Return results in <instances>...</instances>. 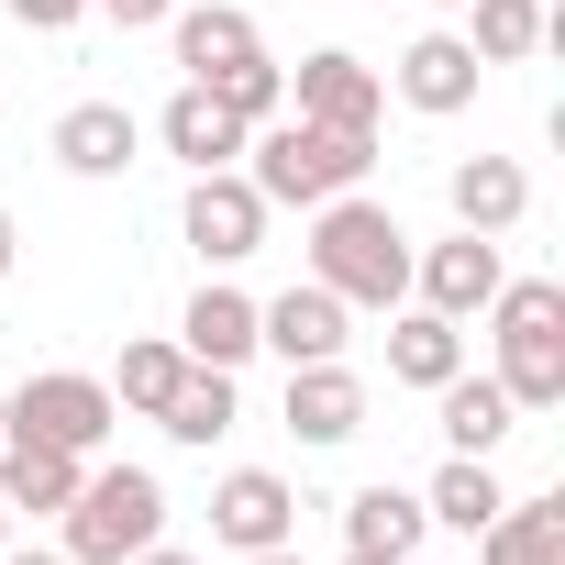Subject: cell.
Segmentation results:
<instances>
[{
  "label": "cell",
  "instance_id": "18",
  "mask_svg": "<svg viewBox=\"0 0 565 565\" xmlns=\"http://www.w3.org/2000/svg\"><path fill=\"white\" fill-rule=\"evenodd\" d=\"M422 532H433V510H422L411 488H388V477L344 499V543H355V554H399V565H411V554H422Z\"/></svg>",
  "mask_w": 565,
  "mask_h": 565
},
{
  "label": "cell",
  "instance_id": "7",
  "mask_svg": "<svg viewBox=\"0 0 565 565\" xmlns=\"http://www.w3.org/2000/svg\"><path fill=\"white\" fill-rule=\"evenodd\" d=\"M178 233L200 244V266H244V255L266 244V200H255V178H244V167H211V178H189V211H178Z\"/></svg>",
  "mask_w": 565,
  "mask_h": 565
},
{
  "label": "cell",
  "instance_id": "6",
  "mask_svg": "<svg viewBox=\"0 0 565 565\" xmlns=\"http://www.w3.org/2000/svg\"><path fill=\"white\" fill-rule=\"evenodd\" d=\"M289 111H300V122H333V134H377V122H388V78H377L366 56L322 45V56L289 67Z\"/></svg>",
  "mask_w": 565,
  "mask_h": 565
},
{
  "label": "cell",
  "instance_id": "20",
  "mask_svg": "<svg viewBox=\"0 0 565 565\" xmlns=\"http://www.w3.org/2000/svg\"><path fill=\"white\" fill-rule=\"evenodd\" d=\"M167 34H178V67H189V78H211V67L255 56V12H233V0H178Z\"/></svg>",
  "mask_w": 565,
  "mask_h": 565
},
{
  "label": "cell",
  "instance_id": "24",
  "mask_svg": "<svg viewBox=\"0 0 565 565\" xmlns=\"http://www.w3.org/2000/svg\"><path fill=\"white\" fill-rule=\"evenodd\" d=\"M156 422H167V444H222L233 433V366H189Z\"/></svg>",
  "mask_w": 565,
  "mask_h": 565
},
{
  "label": "cell",
  "instance_id": "35",
  "mask_svg": "<svg viewBox=\"0 0 565 565\" xmlns=\"http://www.w3.org/2000/svg\"><path fill=\"white\" fill-rule=\"evenodd\" d=\"M344 565H399V554H355V543H344Z\"/></svg>",
  "mask_w": 565,
  "mask_h": 565
},
{
  "label": "cell",
  "instance_id": "29",
  "mask_svg": "<svg viewBox=\"0 0 565 565\" xmlns=\"http://www.w3.org/2000/svg\"><path fill=\"white\" fill-rule=\"evenodd\" d=\"M89 12H111L122 34H145V23H167V12H178V0H89Z\"/></svg>",
  "mask_w": 565,
  "mask_h": 565
},
{
  "label": "cell",
  "instance_id": "28",
  "mask_svg": "<svg viewBox=\"0 0 565 565\" xmlns=\"http://www.w3.org/2000/svg\"><path fill=\"white\" fill-rule=\"evenodd\" d=\"M0 12H12V23H23V34H67V23H78V12H89V0H0Z\"/></svg>",
  "mask_w": 565,
  "mask_h": 565
},
{
  "label": "cell",
  "instance_id": "21",
  "mask_svg": "<svg viewBox=\"0 0 565 565\" xmlns=\"http://www.w3.org/2000/svg\"><path fill=\"white\" fill-rule=\"evenodd\" d=\"M466 366V322H444V311H399L388 322V377L399 388H444Z\"/></svg>",
  "mask_w": 565,
  "mask_h": 565
},
{
  "label": "cell",
  "instance_id": "14",
  "mask_svg": "<svg viewBox=\"0 0 565 565\" xmlns=\"http://www.w3.org/2000/svg\"><path fill=\"white\" fill-rule=\"evenodd\" d=\"M178 355L189 366H244L255 355V300L233 289V277H200V300L178 311Z\"/></svg>",
  "mask_w": 565,
  "mask_h": 565
},
{
  "label": "cell",
  "instance_id": "22",
  "mask_svg": "<svg viewBox=\"0 0 565 565\" xmlns=\"http://www.w3.org/2000/svg\"><path fill=\"white\" fill-rule=\"evenodd\" d=\"M499 499H510V488H499V466H488V455H444V477L422 488V510H433L444 532H466V543L499 521Z\"/></svg>",
  "mask_w": 565,
  "mask_h": 565
},
{
  "label": "cell",
  "instance_id": "13",
  "mask_svg": "<svg viewBox=\"0 0 565 565\" xmlns=\"http://www.w3.org/2000/svg\"><path fill=\"white\" fill-rule=\"evenodd\" d=\"M388 78H399V100H411V111L455 122V111L477 100V78H488V67H477V45H466V34H422V45H411Z\"/></svg>",
  "mask_w": 565,
  "mask_h": 565
},
{
  "label": "cell",
  "instance_id": "1",
  "mask_svg": "<svg viewBox=\"0 0 565 565\" xmlns=\"http://www.w3.org/2000/svg\"><path fill=\"white\" fill-rule=\"evenodd\" d=\"M311 277L344 300V311H399L411 300V233L388 200H322L311 211Z\"/></svg>",
  "mask_w": 565,
  "mask_h": 565
},
{
  "label": "cell",
  "instance_id": "26",
  "mask_svg": "<svg viewBox=\"0 0 565 565\" xmlns=\"http://www.w3.org/2000/svg\"><path fill=\"white\" fill-rule=\"evenodd\" d=\"M466 23H477V34H466L477 67H521V56L554 34V23H543V0H466Z\"/></svg>",
  "mask_w": 565,
  "mask_h": 565
},
{
  "label": "cell",
  "instance_id": "15",
  "mask_svg": "<svg viewBox=\"0 0 565 565\" xmlns=\"http://www.w3.org/2000/svg\"><path fill=\"white\" fill-rule=\"evenodd\" d=\"M134 145H145V122H134L122 100H78V111L56 122V167H67V178H122Z\"/></svg>",
  "mask_w": 565,
  "mask_h": 565
},
{
  "label": "cell",
  "instance_id": "19",
  "mask_svg": "<svg viewBox=\"0 0 565 565\" xmlns=\"http://www.w3.org/2000/svg\"><path fill=\"white\" fill-rule=\"evenodd\" d=\"M477 565H565V499H499L477 532Z\"/></svg>",
  "mask_w": 565,
  "mask_h": 565
},
{
  "label": "cell",
  "instance_id": "16",
  "mask_svg": "<svg viewBox=\"0 0 565 565\" xmlns=\"http://www.w3.org/2000/svg\"><path fill=\"white\" fill-rule=\"evenodd\" d=\"M444 200H455V233H510V222L532 211V178H521L510 156H455Z\"/></svg>",
  "mask_w": 565,
  "mask_h": 565
},
{
  "label": "cell",
  "instance_id": "12",
  "mask_svg": "<svg viewBox=\"0 0 565 565\" xmlns=\"http://www.w3.org/2000/svg\"><path fill=\"white\" fill-rule=\"evenodd\" d=\"M244 134H255V122H233V111H222L200 78H189V89L156 111V145H167L189 178H211V167H244Z\"/></svg>",
  "mask_w": 565,
  "mask_h": 565
},
{
  "label": "cell",
  "instance_id": "17",
  "mask_svg": "<svg viewBox=\"0 0 565 565\" xmlns=\"http://www.w3.org/2000/svg\"><path fill=\"white\" fill-rule=\"evenodd\" d=\"M433 411H444V444H455V455H499V444L521 433L510 388H499V377H477V366H455V377L433 388Z\"/></svg>",
  "mask_w": 565,
  "mask_h": 565
},
{
  "label": "cell",
  "instance_id": "4",
  "mask_svg": "<svg viewBox=\"0 0 565 565\" xmlns=\"http://www.w3.org/2000/svg\"><path fill=\"white\" fill-rule=\"evenodd\" d=\"M499 388L510 411H565V289L554 277H499Z\"/></svg>",
  "mask_w": 565,
  "mask_h": 565
},
{
  "label": "cell",
  "instance_id": "30",
  "mask_svg": "<svg viewBox=\"0 0 565 565\" xmlns=\"http://www.w3.org/2000/svg\"><path fill=\"white\" fill-rule=\"evenodd\" d=\"M233 565H311L300 543H266V554H233Z\"/></svg>",
  "mask_w": 565,
  "mask_h": 565
},
{
  "label": "cell",
  "instance_id": "3",
  "mask_svg": "<svg viewBox=\"0 0 565 565\" xmlns=\"http://www.w3.org/2000/svg\"><path fill=\"white\" fill-rule=\"evenodd\" d=\"M56 521H67V543H56L67 565H134L145 543H167V488H156V466H89Z\"/></svg>",
  "mask_w": 565,
  "mask_h": 565
},
{
  "label": "cell",
  "instance_id": "10",
  "mask_svg": "<svg viewBox=\"0 0 565 565\" xmlns=\"http://www.w3.org/2000/svg\"><path fill=\"white\" fill-rule=\"evenodd\" d=\"M344 300L322 289V277H300V289H277V300H255V344L266 355H289V366H322V355H344Z\"/></svg>",
  "mask_w": 565,
  "mask_h": 565
},
{
  "label": "cell",
  "instance_id": "34",
  "mask_svg": "<svg viewBox=\"0 0 565 565\" xmlns=\"http://www.w3.org/2000/svg\"><path fill=\"white\" fill-rule=\"evenodd\" d=\"M0 565H67V554H12V543H0Z\"/></svg>",
  "mask_w": 565,
  "mask_h": 565
},
{
  "label": "cell",
  "instance_id": "31",
  "mask_svg": "<svg viewBox=\"0 0 565 565\" xmlns=\"http://www.w3.org/2000/svg\"><path fill=\"white\" fill-rule=\"evenodd\" d=\"M134 565H200V554H178V543H145V554H134Z\"/></svg>",
  "mask_w": 565,
  "mask_h": 565
},
{
  "label": "cell",
  "instance_id": "25",
  "mask_svg": "<svg viewBox=\"0 0 565 565\" xmlns=\"http://www.w3.org/2000/svg\"><path fill=\"white\" fill-rule=\"evenodd\" d=\"M178 377H189V355H178V333H145V344H122V377H100V388H111V411H145V422H156Z\"/></svg>",
  "mask_w": 565,
  "mask_h": 565
},
{
  "label": "cell",
  "instance_id": "36",
  "mask_svg": "<svg viewBox=\"0 0 565 565\" xmlns=\"http://www.w3.org/2000/svg\"><path fill=\"white\" fill-rule=\"evenodd\" d=\"M0 543H12V499H0Z\"/></svg>",
  "mask_w": 565,
  "mask_h": 565
},
{
  "label": "cell",
  "instance_id": "23",
  "mask_svg": "<svg viewBox=\"0 0 565 565\" xmlns=\"http://www.w3.org/2000/svg\"><path fill=\"white\" fill-rule=\"evenodd\" d=\"M78 477H89V455H56V444H23L12 466H0V499H12V510H34V521H56V510L78 499Z\"/></svg>",
  "mask_w": 565,
  "mask_h": 565
},
{
  "label": "cell",
  "instance_id": "8",
  "mask_svg": "<svg viewBox=\"0 0 565 565\" xmlns=\"http://www.w3.org/2000/svg\"><path fill=\"white\" fill-rule=\"evenodd\" d=\"M211 543L222 554H266V543H300V488L266 477V466H233L211 488Z\"/></svg>",
  "mask_w": 565,
  "mask_h": 565
},
{
  "label": "cell",
  "instance_id": "9",
  "mask_svg": "<svg viewBox=\"0 0 565 565\" xmlns=\"http://www.w3.org/2000/svg\"><path fill=\"white\" fill-rule=\"evenodd\" d=\"M411 289H422V311H444V322L488 311V300H499V233H444L433 255H411Z\"/></svg>",
  "mask_w": 565,
  "mask_h": 565
},
{
  "label": "cell",
  "instance_id": "27",
  "mask_svg": "<svg viewBox=\"0 0 565 565\" xmlns=\"http://www.w3.org/2000/svg\"><path fill=\"white\" fill-rule=\"evenodd\" d=\"M200 89H211L233 122H277V111H289V67H277L266 45H255V56H233V67H211Z\"/></svg>",
  "mask_w": 565,
  "mask_h": 565
},
{
  "label": "cell",
  "instance_id": "11",
  "mask_svg": "<svg viewBox=\"0 0 565 565\" xmlns=\"http://www.w3.org/2000/svg\"><path fill=\"white\" fill-rule=\"evenodd\" d=\"M277 422H289L300 444H355V433H366V377H355L344 355L289 366V399H277Z\"/></svg>",
  "mask_w": 565,
  "mask_h": 565
},
{
  "label": "cell",
  "instance_id": "2",
  "mask_svg": "<svg viewBox=\"0 0 565 565\" xmlns=\"http://www.w3.org/2000/svg\"><path fill=\"white\" fill-rule=\"evenodd\" d=\"M366 167H377V134H333V122H300V111H277V122L244 134V178H255L266 211H322Z\"/></svg>",
  "mask_w": 565,
  "mask_h": 565
},
{
  "label": "cell",
  "instance_id": "37",
  "mask_svg": "<svg viewBox=\"0 0 565 565\" xmlns=\"http://www.w3.org/2000/svg\"><path fill=\"white\" fill-rule=\"evenodd\" d=\"M433 12H466V0H433Z\"/></svg>",
  "mask_w": 565,
  "mask_h": 565
},
{
  "label": "cell",
  "instance_id": "5",
  "mask_svg": "<svg viewBox=\"0 0 565 565\" xmlns=\"http://www.w3.org/2000/svg\"><path fill=\"white\" fill-rule=\"evenodd\" d=\"M12 399V433L23 444H56V455H100L111 444V388L100 377H78V366H45V377H23V388H0Z\"/></svg>",
  "mask_w": 565,
  "mask_h": 565
},
{
  "label": "cell",
  "instance_id": "33",
  "mask_svg": "<svg viewBox=\"0 0 565 565\" xmlns=\"http://www.w3.org/2000/svg\"><path fill=\"white\" fill-rule=\"evenodd\" d=\"M23 455V433H12V399H0V466H12Z\"/></svg>",
  "mask_w": 565,
  "mask_h": 565
},
{
  "label": "cell",
  "instance_id": "32",
  "mask_svg": "<svg viewBox=\"0 0 565 565\" xmlns=\"http://www.w3.org/2000/svg\"><path fill=\"white\" fill-rule=\"evenodd\" d=\"M12 255H23V233H12V211H0V277H12Z\"/></svg>",
  "mask_w": 565,
  "mask_h": 565
}]
</instances>
